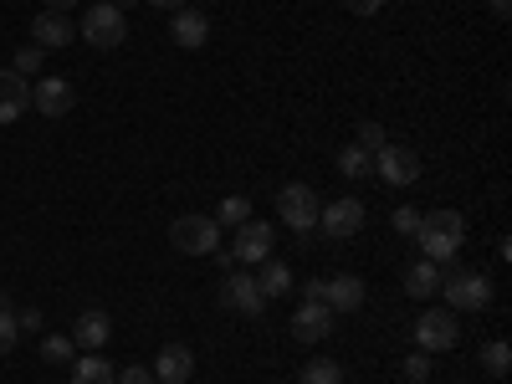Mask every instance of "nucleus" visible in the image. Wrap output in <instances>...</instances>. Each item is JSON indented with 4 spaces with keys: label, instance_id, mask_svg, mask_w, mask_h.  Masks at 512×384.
Segmentation results:
<instances>
[{
    "label": "nucleus",
    "instance_id": "nucleus-1",
    "mask_svg": "<svg viewBox=\"0 0 512 384\" xmlns=\"http://www.w3.org/2000/svg\"><path fill=\"white\" fill-rule=\"evenodd\" d=\"M415 241H420L425 262H451V256L461 251V241H466V216L461 210H420Z\"/></svg>",
    "mask_w": 512,
    "mask_h": 384
},
{
    "label": "nucleus",
    "instance_id": "nucleus-2",
    "mask_svg": "<svg viewBox=\"0 0 512 384\" xmlns=\"http://www.w3.org/2000/svg\"><path fill=\"white\" fill-rule=\"evenodd\" d=\"M226 231L216 226V216H180L175 226H169V246L185 251V256H216L226 241Z\"/></svg>",
    "mask_w": 512,
    "mask_h": 384
},
{
    "label": "nucleus",
    "instance_id": "nucleus-3",
    "mask_svg": "<svg viewBox=\"0 0 512 384\" xmlns=\"http://www.w3.org/2000/svg\"><path fill=\"white\" fill-rule=\"evenodd\" d=\"M318 190H308V185H282L277 190V216H282V226L287 231H297V236H308V231H318Z\"/></svg>",
    "mask_w": 512,
    "mask_h": 384
},
{
    "label": "nucleus",
    "instance_id": "nucleus-4",
    "mask_svg": "<svg viewBox=\"0 0 512 384\" xmlns=\"http://www.w3.org/2000/svg\"><path fill=\"white\" fill-rule=\"evenodd\" d=\"M441 297L451 313H482L492 303V282L482 272H451V277H441Z\"/></svg>",
    "mask_w": 512,
    "mask_h": 384
},
{
    "label": "nucleus",
    "instance_id": "nucleus-5",
    "mask_svg": "<svg viewBox=\"0 0 512 384\" xmlns=\"http://www.w3.org/2000/svg\"><path fill=\"white\" fill-rule=\"evenodd\" d=\"M82 41H88V47H98V52L123 47V41H128V21H123V11L108 6V0H98V6L82 16Z\"/></svg>",
    "mask_w": 512,
    "mask_h": 384
},
{
    "label": "nucleus",
    "instance_id": "nucleus-6",
    "mask_svg": "<svg viewBox=\"0 0 512 384\" xmlns=\"http://www.w3.org/2000/svg\"><path fill=\"white\" fill-rule=\"evenodd\" d=\"M456 338H461V323H456L451 308H431V313L415 318V344L431 354V359H436V354H451Z\"/></svg>",
    "mask_w": 512,
    "mask_h": 384
},
{
    "label": "nucleus",
    "instance_id": "nucleus-7",
    "mask_svg": "<svg viewBox=\"0 0 512 384\" xmlns=\"http://www.w3.org/2000/svg\"><path fill=\"white\" fill-rule=\"evenodd\" d=\"M374 175H379L384 185L405 190V185H415V180H420V154H415V149H405V144H384V149L374 154Z\"/></svg>",
    "mask_w": 512,
    "mask_h": 384
},
{
    "label": "nucleus",
    "instance_id": "nucleus-8",
    "mask_svg": "<svg viewBox=\"0 0 512 384\" xmlns=\"http://www.w3.org/2000/svg\"><path fill=\"white\" fill-rule=\"evenodd\" d=\"M318 226H323V236H333V241L359 236V226H364V200H359V195H338L333 205L318 210Z\"/></svg>",
    "mask_w": 512,
    "mask_h": 384
},
{
    "label": "nucleus",
    "instance_id": "nucleus-9",
    "mask_svg": "<svg viewBox=\"0 0 512 384\" xmlns=\"http://www.w3.org/2000/svg\"><path fill=\"white\" fill-rule=\"evenodd\" d=\"M226 251L236 256V267L267 262V256H272V226H267V221H241V226H236V241H231Z\"/></svg>",
    "mask_w": 512,
    "mask_h": 384
},
{
    "label": "nucleus",
    "instance_id": "nucleus-10",
    "mask_svg": "<svg viewBox=\"0 0 512 384\" xmlns=\"http://www.w3.org/2000/svg\"><path fill=\"white\" fill-rule=\"evenodd\" d=\"M333 318L338 313L328 303H303L292 313V338H297V344H323V338L333 333Z\"/></svg>",
    "mask_w": 512,
    "mask_h": 384
},
{
    "label": "nucleus",
    "instance_id": "nucleus-11",
    "mask_svg": "<svg viewBox=\"0 0 512 384\" xmlns=\"http://www.w3.org/2000/svg\"><path fill=\"white\" fill-rule=\"evenodd\" d=\"M221 297H226V308H236L241 318H262L267 313V297L256 292V277H246V272H231Z\"/></svg>",
    "mask_w": 512,
    "mask_h": 384
},
{
    "label": "nucleus",
    "instance_id": "nucleus-12",
    "mask_svg": "<svg viewBox=\"0 0 512 384\" xmlns=\"http://www.w3.org/2000/svg\"><path fill=\"white\" fill-rule=\"evenodd\" d=\"M72 16H62V11H41L36 21H31V41L41 52H57V47H72Z\"/></svg>",
    "mask_w": 512,
    "mask_h": 384
},
{
    "label": "nucleus",
    "instance_id": "nucleus-13",
    "mask_svg": "<svg viewBox=\"0 0 512 384\" xmlns=\"http://www.w3.org/2000/svg\"><path fill=\"white\" fill-rule=\"evenodd\" d=\"M31 108L47 113V118L72 113V82H67V77H41L36 88H31Z\"/></svg>",
    "mask_w": 512,
    "mask_h": 384
},
{
    "label": "nucleus",
    "instance_id": "nucleus-14",
    "mask_svg": "<svg viewBox=\"0 0 512 384\" xmlns=\"http://www.w3.org/2000/svg\"><path fill=\"white\" fill-rule=\"evenodd\" d=\"M190 374H195V354L185 344H164L154 354V379L159 384H190Z\"/></svg>",
    "mask_w": 512,
    "mask_h": 384
},
{
    "label": "nucleus",
    "instance_id": "nucleus-15",
    "mask_svg": "<svg viewBox=\"0 0 512 384\" xmlns=\"http://www.w3.org/2000/svg\"><path fill=\"white\" fill-rule=\"evenodd\" d=\"M323 303H328L333 313H354V308L364 303V277H354V272L323 277Z\"/></svg>",
    "mask_w": 512,
    "mask_h": 384
},
{
    "label": "nucleus",
    "instance_id": "nucleus-16",
    "mask_svg": "<svg viewBox=\"0 0 512 384\" xmlns=\"http://www.w3.org/2000/svg\"><path fill=\"white\" fill-rule=\"evenodd\" d=\"M26 108H31V82L16 67H6L0 72V123H16Z\"/></svg>",
    "mask_w": 512,
    "mask_h": 384
},
{
    "label": "nucleus",
    "instance_id": "nucleus-17",
    "mask_svg": "<svg viewBox=\"0 0 512 384\" xmlns=\"http://www.w3.org/2000/svg\"><path fill=\"white\" fill-rule=\"evenodd\" d=\"M108 338H113V318H108L103 308H88V313L72 323V344H77V349H88V354H98Z\"/></svg>",
    "mask_w": 512,
    "mask_h": 384
},
{
    "label": "nucleus",
    "instance_id": "nucleus-18",
    "mask_svg": "<svg viewBox=\"0 0 512 384\" xmlns=\"http://www.w3.org/2000/svg\"><path fill=\"white\" fill-rule=\"evenodd\" d=\"M169 36H175V47L195 52V47H205V41H210V21H205L200 11H175V26H169Z\"/></svg>",
    "mask_w": 512,
    "mask_h": 384
},
{
    "label": "nucleus",
    "instance_id": "nucleus-19",
    "mask_svg": "<svg viewBox=\"0 0 512 384\" xmlns=\"http://www.w3.org/2000/svg\"><path fill=\"white\" fill-rule=\"evenodd\" d=\"M256 292H262L267 303H272V297H287L292 292V267L272 262V256H267V262H256Z\"/></svg>",
    "mask_w": 512,
    "mask_h": 384
},
{
    "label": "nucleus",
    "instance_id": "nucleus-20",
    "mask_svg": "<svg viewBox=\"0 0 512 384\" xmlns=\"http://www.w3.org/2000/svg\"><path fill=\"white\" fill-rule=\"evenodd\" d=\"M405 292L410 297H436L441 292V262H425V256H420V262H410L405 267Z\"/></svg>",
    "mask_w": 512,
    "mask_h": 384
},
{
    "label": "nucleus",
    "instance_id": "nucleus-21",
    "mask_svg": "<svg viewBox=\"0 0 512 384\" xmlns=\"http://www.w3.org/2000/svg\"><path fill=\"white\" fill-rule=\"evenodd\" d=\"M369 169H374V154L369 149H359V144L338 149V175H344V180H364Z\"/></svg>",
    "mask_w": 512,
    "mask_h": 384
},
{
    "label": "nucleus",
    "instance_id": "nucleus-22",
    "mask_svg": "<svg viewBox=\"0 0 512 384\" xmlns=\"http://www.w3.org/2000/svg\"><path fill=\"white\" fill-rule=\"evenodd\" d=\"M72 384H113V364L88 354V359H77L72 364Z\"/></svg>",
    "mask_w": 512,
    "mask_h": 384
},
{
    "label": "nucleus",
    "instance_id": "nucleus-23",
    "mask_svg": "<svg viewBox=\"0 0 512 384\" xmlns=\"http://www.w3.org/2000/svg\"><path fill=\"white\" fill-rule=\"evenodd\" d=\"M297 384H344V369H338L333 359H308L303 374H297Z\"/></svg>",
    "mask_w": 512,
    "mask_h": 384
},
{
    "label": "nucleus",
    "instance_id": "nucleus-24",
    "mask_svg": "<svg viewBox=\"0 0 512 384\" xmlns=\"http://www.w3.org/2000/svg\"><path fill=\"white\" fill-rule=\"evenodd\" d=\"M241 221H251V200H246V195H226V200L216 205V226L226 231V226H241Z\"/></svg>",
    "mask_w": 512,
    "mask_h": 384
},
{
    "label": "nucleus",
    "instance_id": "nucleus-25",
    "mask_svg": "<svg viewBox=\"0 0 512 384\" xmlns=\"http://www.w3.org/2000/svg\"><path fill=\"white\" fill-rule=\"evenodd\" d=\"M482 369H487L492 379H502V374L512 369V349H507V338H492V344L482 349Z\"/></svg>",
    "mask_w": 512,
    "mask_h": 384
},
{
    "label": "nucleus",
    "instance_id": "nucleus-26",
    "mask_svg": "<svg viewBox=\"0 0 512 384\" xmlns=\"http://www.w3.org/2000/svg\"><path fill=\"white\" fill-rule=\"evenodd\" d=\"M72 333H47V338H41V359H47V364H67L72 359Z\"/></svg>",
    "mask_w": 512,
    "mask_h": 384
},
{
    "label": "nucleus",
    "instance_id": "nucleus-27",
    "mask_svg": "<svg viewBox=\"0 0 512 384\" xmlns=\"http://www.w3.org/2000/svg\"><path fill=\"white\" fill-rule=\"evenodd\" d=\"M21 344V323H16V308L0 303V354H11Z\"/></svg>",
    "mask_w": 512,
    "mask_h": 384
},
{
    "label": "nucleus",
    "instance_id": "nucleus-28",
    "mask_svg": "<svg viewBox=\"0 0 512 384\" xmlns=\"http://www.w3.org/2000/svg\"><path fill=\"white\" fill-rule=\"evenodd\" d=\"M405 379L410 384H425V379H431V354H425V349H415V354H405Z\"/></svg>",
    "mask_w": 512,
    "mask_h": 384
},
{
    "label": "nucleus",
    "instance_id": "nucleus-29",
    "mask_svg": "<svg viewBox=\"0 0 512 384\" xmlns=\"http://www.w3.org/2000/svg\"><path fill=\"white\" fill-rule=\"evenodd\" d=\"M354 144H359V149H369V154H379L390 139H384V128H379V123H359V139H354Z\"/></svg>",
    "mask_w": 512,
    "mask_h": 384
},
{
    "label": "nucleus",
    "instance_id": "nucleus-30",
    "mask_svg": "<svg viewBox=\"0 0 512 384\" xmlns=\"http://www.w3.org/2000/svg\"><path fill=\"white\" fill-rule=\"evenodd\" d=\"M390 226L400 231V236H415L420 231V210H410V205H400L395 216H390Z\"/></svg>",
    "mask_w": 512,
    "mask_h": 384
},
{
    "label": "nucleus",
    "instance_id": "nucleus-31",
    "mask_svg": "<svg viewBox=\"0 0 512 384\" xmlns=\"http://www.w3.org/2000/svg\"><path fill=\"white\" fill-rule=\"evenodd\" d=\"M41 57H47V52H41L36 41H31V47L16 52V72H21V77H26V72H41Z\"/></svg>",
    "mask_w": 512,
    "mask_h": 384
},
{
    "label": "nucleus",
    "instance_id": "nucleus-32",
    "mask_svg": "<svg viewBox=\"0 0 512 384\" xmlns=\"http://www.w3.org/2000/svg\"><path fill=\"white\" fill-rule=\"evenodd\" d=\"M113 384H154V369H144V364H128Z\"/></svg>",
    "mask_w": 512,
    "mask_h": 384
},
{
    "label": "nucleus",
    "instance_id": "nucleus-33",
    "mask_svg": "<svg viewBox=\"0 0 512 384\" xmlns=\"http://www.w3.org/2000/svg\"><path fill=\"white\" fill-rule=\"evenodd\" d=\"M16 323H21V333H41V323H47V318H41L36 308H21V313H16Z\"/></svg>",
    "mask_w": 512,
    "mask_h": 384
},
{
    "label": "nucleus",
    "instance_id": "nucleus-34",
    "mask_svg": "<svg viewBox=\"0 0 512 384\" xmlns=\"http://www.w3.org/2000/svg\"><path fill=\"white\" fill-rule=\"evenodd\" d=\"M344 6H349L354 16H374V11L384 6V0H344Z\"/></svg>",
    "mask_w": 512,
    "mask_h": 384
},
{
    "label": "nucleus",
    "instance_id": "nucleus-35",
    "mask_svg": "<svg viewBox=\"0 0 512 384\" xmlns=\"http://www.w3.org/2000/svg\"><path fill=\"white\" fill-rule=\"evenodd\" d=\"M303 303H323V277L303 282Z\"/></svg>",
    "mask_w": 512,
    "mask_h": 384
},
{
    "label": "nucleus",
    "instance_id": "nucleus-36",
    "mask_svg": "<svg viewBox=\"0 0 512 384\" xmlns=\"http://www.w3.org/2000/svg\"><path fill=\"white\" fill-rule=\"evenodd\" d=\"M154 11H185V0H149Z\"/></svg>",
    "mask_w": 512,
    "mask_h": 384
},
{
    "label": "nucleus",
    "instance_id": "nucleus-37",
    "mask_svg": "<svg viewBox=\"0 0 512 384\" xmlns=\"http://www.w3.org/2000/svg\"><path fill=\"white\" fill-rule=\"evenodd\" d=\"M41 6H47V11H62V16H67V11L77 6V0H41Z\"/></svg>",
    "mask_w": 512,
    "mask_h": 384
},
{
    "label": "nucleus",
    "instance_id": "nucleus-38",
    "mask_svg": "<svg viewBox=\"0 0 512 384\" xmlns=\"http://www.w3.org/2000/svg\"><path fill=\"white\" fill-rule=\"evenodd\" d=\"M487 6H492L497 16H507V11H512V0H487Z\"/></svg>",
    "mask_w": 512,
    "mask_h": 384
},
{
    "label": "nucleus",
    "instance_id": "nucleus-39",
    "mask_svg": "<svg viewBox=\"0 0 512 384\" xmlns=\"http://www.w3.org/2000/svg\"><path fill=\"white\" fill-rule=\"evenodd\" d=\"M108 6H118V11H123V6H134V0H108Z\"/></svg>",
    "mask_w": 512,
    "mask_h": 384
}]
</instances>
